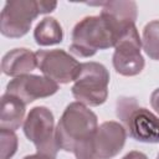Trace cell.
I'll return each mask as SVG.
<instances>
[{"label": "cell", "mask_w": 159, "mask_h": 159, "mask_svg": "<svg viewBox=\"0 0 159 159\" xmlns=\"http://www.w3.org/2000/svg\"><path fill=\"white\" fill-rule=\"evenodd\" d=\"M123 32L102 14L87 16L73 27L70 51L80 57H91L98 50L114 47Z\"/></svg>", "instance_id": "6da1fadb"}, {"label": "cell", "mask_w": 159, "mask_h": 159, "mask_svg": "<svg viewBox=\"0 0 159 159\" xmlns=\"http://www.w3.org/2000/svg\"><path fill=\"white\" fill-rule=\"evenodd\" d=\"M97 128V116L87 108V106L80 102L70 103L56 127L55 135L57 145L62 150L73 152L75 148L87 140Z\"/></svg>", "instance_id": "7a4b0ae2"}, {"label": "cell", "mask_w": 159, "mask_h": 159, "mask_svg": "<svg viewBox=\"0 0 159 159\" xmlns=\"http://www.w3.org/2000/svg\"><path fill=\"white\" fill-rule=\"evenodd\" d=\"M127 132L117 122L102 123L84 142L78 144L73 153L76 159H112L123 148Z\"/></svg>", "instance_id": "3957f363"}, {"label": "cell", "mask_w": 159, "mask_h": 159, "mask_svg": "<svg viewBox=\"0 0 159 159\" xmlns=\"http://www.w3.org/2000/svg\"><path fill=\"white\" fill-rule=\"evenodd\" d=\"M117 117L133 139L142 143H159V118L149 109L139 107L134 98H118Z\"/></svg>", "instance_id": "277c9868"}, {"label": "cell", "mask_w": 159, "mask_h": 159, "mask_svg": "<svg viewBox=\"0 0 159 159\" xmlns=\"http://www.w3.org/2000/svg\"><path fill=\"white\" fill-rule=\"evenodd\" d=\"M109 73L98 62L81 63L80 72L72 86V94L77 102L96 107L106 102L108 97Z\"/></svg>", "instance_id": "5b68a950"}, {"label": "cell", "mask_w": 159, "mask_h": 159, "mask_svg": "<svg viewBox=\"0 0 159 159\" xmlns=\"http://www.w3.org/2000/svg\"><path fill=\"white\" fill-rule=\"evenodd\" d=\"M53 123V114L48 108L35 107L24 122V133L26 138L35 144L37 153L56 158L60 148L56 142V128Z\"/></svg>", "instance_id": "8992f818"}, {"label": "cell", "mask_w": 159, "mask_h": 159, "mask_svg": "<svg viewBox=\"0 0 159 159\" xmlns=\"http://www.w3.org/2000/svg\"><path fill=\"white\" fill-rule=\"evenodd\" d=\"M40 12L39 1L12 0L7 1L0 16V31L6 37H21L30 30L32 20Z\"/></svg>", "instance_id": "52a82bcc"}, {"label": "cell", "mask_w": 159, "mask_h": 159, "mask_svg": "<svg viewBox=\"0 0 159 159\" xmlns=\"http://www.w3.org/2000/svg\"><path fill=\"white\" fill-rule=\"evenodd\" d=\"M142 40L133 25L128 27L117 41L113 55V66L123 76H135L144 68V58L140 53Z\"/></svg>", "instance_id": "ba28073f"}, {"label": "cell", "mask_w": 159, "mask_h": 159, "mask_svg": "<svg viewBox=\"0 0 159 159\" xmlns=\"http://www.w3.org/2000/svg\"><path fill=\"white\" fill-rule=\"evenodd\" d=\"M37 67L56 83H68L78 76L81 63L63 50H39L35 52Z\"/></svg>", "instance_id": "9c48e42d"}, {"label": "cell", "mask_w": 159, "mask_h": 159, "mask_svg": "<svg viewBox=\"0 0 159 159\" xmlns=\"http://www.w3.org/2000/svg\"><path fill=\"white\" fill-rule=\"evenodd\" d=\"M58 83L43 76L24 75L15 77L6 86V92L29 104L39 98L52 96L57 92Z\"/></svg>", "instance_id": "30bf717a"}, {"label": "cell", "mask_w": 159, "mask_h": 159, "mask_svg": "<svg viewBox=\"0 0 159 159\" xmlns=\"http://www.w3.org/2000/svg\"><path fill=\"white\" fill-rule=\"evenodd\" d=\"M37 67V58L27 48H15L7 52L1 61V70L5 75L19 77L29 75Z\"/></svg>", "instance_id": "8fae6325"}, {"label": "cell", "mask_w": 159, "mask_h": 159, "mask_svg": "<svg viewBox=\"0 0 159 159\" xmlns=\"http://www.w3.org/2000/svg\"><path fill=\"white\" fill-rule=\"evenodd\" d=\"M91 5L102 6L101 14L111 19L122 31H125L135 22L137 4L134 1H104V2H93Z\"/></svg>", "instance_id": "7c38bea8"}, {"label": "cell", "mask_w": 159, "mask_h": 159, "mask_svg": "<svg viewBox=\"0 0 159 159\" xmlns=\"http://www.w3.org/2000/svg\"><path fill=\"white\" fill-rule=\"evenodd\" d=\"M25 103L17 97L5 93L1 97L0 128L7 130H16L20 128L25 116Z\"/></svg>", "instance_id": "4fadbf2b"}, {"label": "cell", "mask_w": 159, "mask_h": 159, "mask_svg": "<svg viewBox=\"0 0 159 159\" xmlns=\"http://www.w3.org/2000/svg\"><path fill=\"white\" fill-rule=\"evenodd\" d=\"M34 37L40 46H51L60 43L63 39V31L60 22L53 17L42 19L34 31Z\"/></svg>", "instance_id": "5bb4252c"}, {"label": "cell", "mask_w": 159, "mask_h": 159, "mask_svg": "<svg viewBox=\"0 0 159 159\" xmlns=\"http://www.w3.org/2000/svg\"><path fill=\"white\" fill-rule=\"evenodd\" d=\"M142 46L152 60L159 61V20H153L144 26Z\"/></svg>", "instance_id": "9a60e30c"}, {"label": "cell", "mask_w": 159, "mask_h": 159, "mask_svg": "<svg viewBox=\"0 0 159 159\" xmlns=\"http://www.w3.org/2000/svg\"><path fill=\"white\" fill-rule=\"evenodd\" d=\"M0 149L1 159L11 158L17 149V137L12 130L0 128Z\"/></svg>", "instance_id": "2e32d148"}, {"label": "cell", "mask_w": 159, "mask_h": 159, "mask_svg": "<svg viewBox=\"0 0 159 159\" xmlns=\"http://www.w3.org/2000/svg\"><path fill=\"white\" fill-rule=\"evenodd\" d=\"M57 2L56 1H39V7H40V12L41 14H46V12H51L56 9Z\"/></svg>", "instance_id": "e0dca14e"}, {"label": "cell", "mask_w": 159, "mask_h": 159, "mask_svg": "<svg viewBox=\"0 0 159 159\" xmlns=\"http://www.w3.org/2000/svg\"><path fill=\"white\" fill-rule=\"evenodd\" d=\"M150 103H152L153 109H155V112L159 114V88H157L152 93V96H150Z\"/></svg>", "instance_id": "ac0fdd59"}, {"label": "cell", "mask_w": 159, "mask_h": 159, "mask_svg": "<svg viewBox=\"0 0 159 159\" xmlns=\"http://www.w3.org/2000/svg\"><path fill=\"white\" fill-rule=\"evenodd\" d=\"M122 159H148V158H147L145 154L134 150V152H130V153H128L127 155H124Z\"/></svg>", "instance_id": "d6986e66"}, {"label": "cell", "mask_w": 159, "mask_h": 159, "mask_svg": "<svg viewBox=\"0 0 159 159\" xmlns=\"http://www.w3.org/2000/svg\"><path fill=\"white\" fill-rule=\"evenodd\" d=\"M24 159H56V158L50 157V155H45V154H41V153H37V154L27 155V157H25Z\"/></svg>", "instance_id": "ffe728a7"}, {"label": "cell", "mask_w": 159, "mask_h": 159, "mask_svg": "<svg viewBox=\"0 0 159 159\" xmlns=\"http://www.w3.org/2000/svg\"><path fill=\"white\" fill-rule=\"evenodd\" d=\"M158 159H159V154H158Z\"/></svg>", "instance_id": "44dd1931"}]
</instances>
